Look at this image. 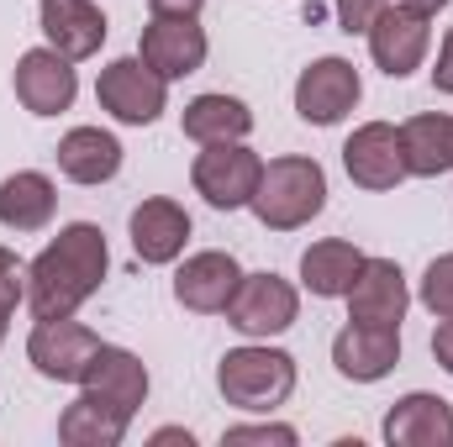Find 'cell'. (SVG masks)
<instances>
[{
    "label": "cell",
    "mask_w": 453,
    "mask_h": 447,
    "mask_svg": "<svg viewBox=\"0 0 453 447\" xmlns=\"http://www.w3.org/2000/svg\"><path fill=\"white\" fill-rule=\"evenodd\" d=\"M111 253L106 231L96 222H69L32 263H27V306L37 322L48 316H74L106 279Z\"/></svg>",
    "instance_id": "6da1fadb"
},
{
    "label": "cell",
    "mask_w": 453,
    "mask_h": 447,
    "mask_svg": "<svg viewBox=\"0 0 453 447\" xmlns=\"http://www.w3.org/2000/svg\"><path fill=\"white\" fill-rule=\"evenodd\" d=\"M248 211L269 231H296V226L317 222L327 211V174L317 158H269L264 174H258V190L248 201Z\"/></svg>",
    "instance_id": "7a4b0ae2"
},
{
    "label": "cell",
    "mask_w": 453,
    "mask_h": 447,
    "mask_svg": "<svg viewBox=\"0 0 453 447\" xmlns=\"http://www.w3.org/2000/svg\"><path fill=\"white\" fill-rule=\"evenodd\" d=\"M217 390H222L226 405L253 411V416H269L296 390V358L285 347H269V342L264 347L258 342L232 347L222 363H217Z\"/></svg>",
    "instance_id": "3957f363"
},
{
    "label": "cell",
    "mask_w": 453,
    "mask_h": 447,
    "mask_svg": "<svg viewBox=\"0 0 453 447\" xmlns=\"http://www.w3.org/2000/svg\"><path fill=\"white\" fill-rule=\"evenodd\" d=\"M364 37H369V58H374V69L390 74V80H406V74H417L422 58H427V42H433V11H422V5H411V0H390V5L374 16V27H369Z\"/></svg>",
    "instance_id": "277c9868"
},
{
    "label": "cell",
    "mask_w": 453,
    "mask_h": 447,
    "mask_svg": "<svg viewBox=\"0 0 453 447\" xmlns=\"http://www.w3.org/2000/svg\"><path fill=\"white\" fill-rule=\"evenodd\" d=\"M258 174H264V158L248 142H206L190 163L196 195H206V206L217 211H242L258 190Z\"/></svg>",
    "instance_id": "5b68a950"
},
{
    "label": "cell",
    "mask_w": 453,
    "mask_h": 447,
    "mask_svg": "<svg viewBox=\"0 0 453 447\" xmlns=\"http://www.w3.org/2000/svg\"><path fill=\"white\" fill-rule=\"evenodd\" d=\"M101 111H111L121 126H153L169 106V80L153 74L142 58H111L96 80Z\"/></svg>",
    "instance_id": "8992f818"
},
{
    "label": "cell",
    "mask_w": 453,
    "mask_h": 447,
    "mask_svg": "<svg viewBox=\"0 0 453 447\" xmlns=\"http://www.w3.org/2000/svg\"><path fill=\"white\" fill-rule=\"evenodd\" d=\"M96 352H101V337L90 332L85 322H74V316H48V322H37L32 337H27L32 368L42 379H53V384H85Z\"/></svg>",
    "instance_id": "52a82bcc"
},
{
    "label": "cell",
    "mask_w": 453,
    "mask_h": 447,
    "mask_svg": "<svg viewBox=\"0 0 453 447\" xmlns=\"http://www.w3.org/2000/svg\"><path fill=\"white\" fill-rule=\"evenodd\" d=\"M296 316H301V295L280 274H242L237 295L226 300V322L242 337H253V342H269V337L290 332Z\"/></svg>",
    "instance_id": "ba28073f"
},
{
    "label": "cell",
    "mask_w": 453,
    "mask_h": 447,
    "mask_svg": "<svg viewBox=\"0 0 453 447\" xmlns=\"http://www.w3.org/2000/svg\"><path fill=\"white\" fill-rule=\"evenodd\" d=\"M342 169L358 190H395L406 179V148H401V126L390 121H364L353 126V137L342 142Z\"/></svg>",
    "instance_id": "9c48e42d"
},
{
    "label": "cell",
    "mask_w": 453,
    "mask_h": 447,
    "mask_svg": "<svg viewBox=\"0 0 453 447\" xmlns=\"http://www.w3.org/2000/svg\"><path fill=\"white\" fill-rule=\"evenodd\" d=\"M358 95H364V80L348 58H317L296 80V111L306 126H338L358 106Z\"/></svg>",
    "instance_id": "30bf717a"
},
{
    "label": "cell",
    "mask_w": 453,
    "mask_h": 447,
    "mask_svg": "<svg viewBox=\"0 0 453 447\" xmlns=\"http://www.w3.org/2000/svg\"><path fill=\"white\" fill-rule=\"evenodd\" d=\"M16 101L32 116H64L80 95V74H74V58H64L58 48H32L16 58Z\"/></svg>",
    "instance_id": "8fae6325"
},
{
    "label": "cell",
    "mask_w": 453,
    "mask_h": 447,
    "mask_svg": "<svg viewBox=\"0 0 453 447\" xmlns=\"http://www.w3.org/2000/svg\"><path fill=\"white\" fill-rule=\"evenodd\" d=\"M211 42H206V27L196 16H153L142 27V42H137V58L164 74V80H185L206 64Z\"/></svg>",
    "instance_id": "7c38bea8"
},
{
    "label": "cell",
    "mask_w": 453,
    "mask_h": 447,
    "mask_svg": "<svg viewBox=\"0 0 453 447\" xmlns=\"http://www.w3.org/2000/svg\"><path fill=\"white\" fill-rule=\"evenodd\" d=\"M342 300H348V322H358V327H401L411 290H406V274L395 258H364V269Z\"/></svg>",
    "instance_id": "4fadbf2b"
},
{
    "label": "cell",
    "mask_w": 453,
    "mask_h": 447,
    "mask_svg": "<svg viewBox=\"0 0 453 447\" xmlns=\"http://www.w3.org/2000/svg\"><path fill=\"white\" fill-rule=\"evenodd\" d=\"M237 284H242L237 258L206 247V253H190V258L180 263V274H174V300H180L185 311H196V316H222L226 300L237 295Z\"/></svg>",
    "instance_id": "5bb4252c"
},
{
    "label": "cell",
    "mask_w": 453,
    "mask_h": 447,
    "mask_svg": "<svg viewBox=\"0 0 453 447\" xmlns=\"http://www.w3.org/2000/svg\"><path fill=\"white\" fill-rule=\"evenodd\" d=\"M333 363L353 384H380L401 363V327H358V322H348L333 337Z\"/></svg>",
    "instance_id": "9a60e30c"
},
{
    "label": "cell",
    "mask_w": 453,
    "mask_h": 447,
    "mask_svg": "<svg viewBox=\"0 0 453 447\" xmlns=\"http://www.w3.org/2000/svg\"><path fill=\"white\" fill-rule=\"evenodd\" d=\"M37 21H42V37H48V48H58L64 58H96L101 53V42H106V11L96 5V0H42V11H37Z\"/></svg>",
    "instance_id": "2e32d148"
},
{
    "label": "cell",
    "mask_w": 453,
    "mask_h": 447,
    "mask_svg": "<svg viewBox=\"0 0 453 447\" xmlns=\"http://www.w3.org/2000/svg\"><path fill=\"white\" fill-rule=\"evenodd\" d=\"M385 443L390 447H453V405L443 395H401L385 411Z\"/></svg>",
    "instance_id": "e0dca14e"
},
{
    "label": "cell",
    "mask_w": 453,
    "mask_h": 447,
    "mask_svg": "<svg viewBox=\"0 0 453 447\" xmlns=\"http://www.w3.org/2000/svg\"><path fill=\"white\" fill-rule=\"evenodd\" d=\"M127 231H132V253H137L142 263H174V258L185 253V242H190V216H185L180 201L153 195V201H142V206L132 211Z\"/></svg>",
    "instance_id": "ac0fdd59"
},
{
    "label": "cell",
    "mask_w": 453,
    "mask_h": 447,
    "mask_svg": "<svg viewBox=\"0 0 453 447\" xmlns=\"http://www.w3.org/2000/svg\"><path fill=\"white\" fill-rule=\"evenodd\" d=\"M58 174L74 185H106L121 174V142L101 126H74L58 137Z\"/></svg>",
    "instance_id": "d6986e66"
},
{
    "label": "cell",
    "mask_w": 453,
    "mask_h": 447,
    "mask_svg": "<svg viewBox=\"0 0 453 447\" xmlns=\"http://www.w3.org/2000/svg\"><path fill=\"white\" fill-rule=\"evenodd\" d=\"M85 390L101 395V400H111L121 416H137V405L148 400V368H142L137 352L101 342V352H96V363H90V374H85Z\"/></svg>",
    "instance_id": "ffe728a7"
},
{
    "label": "cell",
    "mask_w": 453,
    "mask_h": 447,
    "mask_svg": "<svg viewBox=\"0 0 453 447\" xmlns=\"http://www.w3.org/2000/svg\"><path fill=\"white\" fill-rule=\"evenodd\" d=\"M358 269H364V253L353 242H342V237H322V242H311L301 253V284L317 300H342L353 290Z\"/></svg>",
    "instance_id": "44dd1931"
},
{
    "label": "cell",
    "mask_w": 453,
    "mask_h": 447,
    "mask_svg": "<svg viewBox=\"0 0 453 447\" xmlns=\"http://www.w3.org/2000/svg\"><path fill=\"white\" fill-rule=\"evenodd\" d=\"M58 211V190L48 174L37 169H16L11 179H0V226L11 231H42Z\"/></svg>",
    "instance_id": "7402d4cb"
},
{
    "label": "cell",
    "mask_w": 453,
    "mask_h": 447,
    "mask_svg": "<svg viewBox=\"0 0 453 447\" xmlns=\"http://www.w3.org/2000/svg\"><path fill=\"white\" fill-rule=\"evenodd\" d=\"M401 148H406V174L417 179H443L453 174V116L422 111L401 126Z\"/></svg>",
    "instance_id": "603a6c76"
},
{
    "label": "cell",
    "mask_w": 453,
    "mask_h": 447,
    "mask_svg": "<svg viewBox=\"0 0 453 447\" xmlns=\"http://www.w3.org/2000/svg\"><path fill=\"white\" fill-rule=\"evenodd\" d=\"M127 427H132V416H121L111 400H101V395H80L74 405H64V416H58V443L69 447H116L127 437Z\"/></svg>",
    "instance_id": "cb8c5ba5"
},
{
    "label": "cell",
    "mask_w": 453,
    "mask_h": 447,
    "mask_svg": "<svg viewBox=\"0 0 453 447\" xmlns=\"http://www.w3.org/2000/svg\"><path fill=\"white\" fill-rule=\"evenodd\" d=\"M180 126H185V137L190 142H242L248 132H253V111L237 101V95H196L185 116H180Z\"/></svg>",
    "instance_id": "d4e9b609"
},
{
    "label": "cell",
    "mask_w": 453,
    "mask_h": 447,
    "mask_svg": "<svg viewBox=\"0 0 453 447\" xmlns=\"http://www.w3.org/2000/svg\"><path fill=\"white\" fill-rule=\"evenodd\" d=\"M417 300L443 322L453 316V253H438L433 263H427V274H422V284H417Z\"/></svg>",
    "instance_id": "484cf974"
},
{
    "label": "cell",
    "mask_w": 453,
    "mask_h": 447,
    "mask_svg": "<svg viewBox=\"0 0 453 447\" xmlns=\"http://www.w3.org/2000/svg\"><path fill=\"white\" fill-rule=\"evenodd\" d=\"M21 300H27V263L11 247H0V322H11Z\"/></svg>",
    "instance_id": "4316f807"
},
{
    "label": "cell",
    "mask_w": 453,
    "mask_h": 447,
    "mask_svg": "<svg viewBox=\"0 0 453 447\" xmlns=\"http://www.w3.org/2000/svg\"><path fill=\"white\" fill-rule=\"evenodd\" d=\"M390 0H333V11H338V27L353 37V32H369L374 27V16L385 11Z\"/></svg>",
    "instance_id": "83f0119b"
},
{
    "label": "cell",
    "mask_w": 453,
    "mask_h": 447,
    "mask_svg": "<svg viewBox=\"0 0 453 447\" xmlns=\"http://www.w3.org/2000/svg\"><path fill=\"white\" fill-rule=\"evenodd\" d=\"M226 447H242V443H280V447H296V427H226L222 432Z\"/></svg>",
    "instance_id": "f1b7e54d"
},
{
    "label": "cell",
    "mask_w": 453,
    "mask_h": 447,
    "mask_svg": "<svg viewBox=\"0 0 453 447\" xmlns=\"http://www.w3.org/2000/svg\"><path fill=\"white\" fill-rule=\"evenodd\" d=\"M433 90H438V95H453V27H449V37H443V48H438V69H433Z\"/></svg>",
    "instance_id": "f546056e"
},
{
    "label": "cell",
    "mask_w": 453,
    "mask_h": 447,
    "mask_svg": "<svg viewBox=\"0 0 453 447\" xmlns=\"http://www.w3.org/2000/svg\"><path fill=\"white\" fill-rule=\"evenodd\" d=\"M433 358H438L443 374H453V316H443L438 332H433Z\"/></svg>",
    "instance_id": "4dcf8cb0"
},
{
    "label": "cell",
    "mask_w": 453,
    "mask_h": 447,
    "mask_svg": "<svg viewBox=\"0 0 453 447\" xmlns=\"http://www.w3.org/2000/svg\"><path fill=\"white\" fill-rule=\"evenodd\" d=\"M201 5L206 0H148L153 16H201Z\"/></svg>",
    "instance_id": "1f68e13d"
},
{
    "label": "cell",
    "mask_w": 453,
    "mask_h": 447,
    "mask_svg": "<svg viewBox=\"0 0 453 447\" xmlns=\"http://www.w3.org/2000/svg\"><path fill=\"white\" fill-rule=\"evenodd\" d=\"M153 443H196V437H190V432H185V427H164V432H153Z\"/></svg>",
    "instance_id": "d6a6232c"
},
{
    "label": "cell",
    "mask_w": 453,
    "mask_h": 447,
    "mask_svg": "<svg viewBox=\"0 0 453 447\" xmlns=\"http://www.w3.org/2000/svg\"><path fill=\"white\" fill-rule=\"evenodd\" d=\"M411 5H422V11H443L449 0H411Z\"/></svg>",
    "instance_id": "836d02e7"
},
{
    "label": "cell",
    "mask_w": 453,
    "mask_h": 447,
    "mask_svg": "<svg viewBox=\"0 0 453 447\" xmlns=\"http://www.w3.org/2000/svg\"><path fill=\"white\" fill-rule=\"evenodd\" d=\"M0 342H5V322H0Z\"/></svg>",
    "instance_id": "e575fe53"
}]
</instances>
